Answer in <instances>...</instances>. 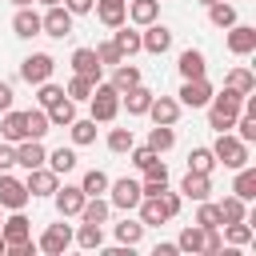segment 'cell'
Wrapping results in <instances>:
<instances>
[{
  "label": "cell",
  "instance_id": "6da1fadb",
  "mask_svg": "<svg viewBox=\"0 0 256 256\" xmlns=\"http://www.w3.org/2000/svg\"><path fill=\"white\" fill-rule=\"evenodd\" d=\"M240 112H244V96H240V92H232V88L212 92V100H208V128L232 132V124H236Z\"/></svg>",
  "mask_w": 256,
  "mask_h": 256
},
{
  "label": "cell",
  "instance_id": "7a4b0ae2",
  "mask_svg": "<svg viewBox=\"0 0 256 256\" xmlns=\"http://www.w3.org/2000/svg\"><path fill=\"white\" fill-rule=\"evenodd\" d=\"M212 156H216V164H224V168H244L248 164V144L236 136V132H216V144H212Z\"/></svg>",
  "mask_w": 256,
  "mask_h": 256
},
{
  "label": "cell",
  "instance_id": "3957f363",
  "mask_svg": "<svg viewBox=\"0 0 256 256\" xmlns=\"http://www.w3.org/2000/svg\"><path fill=\"white\" fill-rule=\"evenodd\" d=\"M88 104H92V120L96 124H108V120L120 116V92L112 84H96L92 96H88Z\"/></svg>",
  "mask_w": 256,
  "mask_h": 256
},
{
  "label": "cell",
  "instance_id": "277c9868",
  "mask_svg": "<svg viewBox=\"0 0 256 256\" xmlns=\"http://www.w3.org/2000/svg\"><path fill=\"white\" fill-rule=\"evenodd\" d=\"M140 180H132V176H120V180H108V204L112 208H120V212H132L136 204H140Z\"/></svg>",
  "mask_w": 256,
  "mask_h": 256
},
{
  "label": "cell",
  "instance_id": "5b68a950",
  "mask_svg": "<svg viewBox=\"0 0 256 256\" xmlns=\"http://www.w3.org/2000/svg\"><path fill=\"white\" fill-rule=\"evenodd\" d=\"M52 72H56V60L48 52H32V56L20 60V80L24 84H44V80H52Z\"/></svg>",
  "mask_w": 256,
  "mask_h": 256
},
{
  "label": "cell",
  "instance_id": "8992f818",
  "mask_svg": "<svg viewBox=\"0 0 256 256\" xmlns=\"http://www.w3.org/2000/svg\"><path fill=\"white\" fill-rule=\"evenodd\" d=\"M40 32H44V36H56V40L72 36V12H68L64 4H52V8L40 16Z\"/></svg>",
  "mask_w": 256,
  "mask_h": 256
},
{
  "label": "cell",
  "instance_id": "52a82bcc",
  "mask_svg": "<svg viewBox=\"0 0 256 256\" xmlns=\"http://www.w3.org/2000/svg\"><path fill=\"white\" fill-rule=\"evenodd\" d=\"M172 48V28H164L160 20H152V24H144V32H140V52H152V56H164Z\"/></svg>",
  "mask_w": 256,
  "mask_h": 256
},
{
  "label": "cell",
  "instance_id": "ba28073f",
  "mask_svg": "<svg viewBox=\"0 0 256 256\" xmlns=\"http://www.w3.org/2000/svg\"><path fill=\"white\" fill-rule=\"evenodd\" d=\"M68 244H72V228L64 224V216H60V224H48V228L40 232V240H36V248L48 252V256H60Z\"/></svg>",
  "mask_w": 256,
  "mask_h": 256
},
{
  "label": "cell",
  "instance_id": "9c48e42d",
  "mask_svg": "<svg viewBox=\"0 0 256 256\" xmlns=\"http://www.w3.org/2000/svg\"><path fill=\"white\" fill-rule=\"evenodd\" d=\"M52 200H56V212L68 220V216H80V208H84V200H88V196H84V188H80V184H64V188L56 184Z\"/></svg>",
  "mask_w": 256,
  "mask_h": 256
},
{
  "label": "cell",
  "instance_id": "30bf717a",
  "mask_svg": "<svg viewBox=\"0 0 256 256\" xmlns=\"http://www.w3.org/2000/svg\"><path fill=\"white\" fill-rule=\"evenodd\" d=\"M24 204H28V188H24V180H16V176L0 172V208L20 212Z\"/></svg>",
  "mask_w": 256,
  "mask_h": 256
},
{
  "label": "cell",
  "instance_id": "8fae6325",
  "mask_svg": "<svg viewBox=\"0 0 256 256\" xmlns=\"http://www.w3.org/2000/svg\"><path fill=\"white\" fill-rule=\"evenodd\" d=\"M0 236H4V244H8V248H12V244L32 240V220L24 216V208H20V212H12L8 220H0Z\"/></svg>",
  "mask_w": 256,
  "mask_h": 256
},
{
  "label": "cell",
  "instance_id": "7c38bea8",
  "mask_svg": "<svg viewBox=\"0 0 256 256\" xmlns=\"http://www.w3.org/2000/svg\"><path fill=\"white\" fill-rule=\"evenodd\" d=\"M208 100H212V84L204 76L180 84V108H208Z\"/></svg>",
  "mask_w": 256,
  "mask_h": 256
},
{
  "label": "cell",
  "instance_id": "4fadbf2b",
  "mask_svg": "<svg viewBox=\"0 0 256 256\" xmlns=\"http://www.w3.org/2000/svg\"><path fill=\"white\" fill-rule=\"evenodd\" d=\"M72 72H76V76H88L92 84H100L104 64L96 60V48H76V52H72Z\"/></svg>",
  "mask_w": 256,
  "mask_h": 256
},
{
  "label": "cell",
  "instance_id": "5bb4252c",
  "mask_svg": "<svg viewBox=\"0 0 256 256\" xmlns=\"http://www.w3.org/2000/svg\"><path fill=\"white\" fill-rule=\"evenodd\" d=\"M56 184H60V176H56V172H52L48 164L32 168V172H28V180H24L28 196H52V192H56Z\"/></svg>",
  "mask_w": 256,
  "mask_h": 256
},
{
  "label": "cell",
  "instance_id": "9a60e30c",
  "mask_svg": "<svg viewBox=\"0 0 256 256\" xmlns=\"http://www.w3.org/2000/svg\"><path fill=\"white\" fill-rule=\"evenodd\" d=\"M224 32H228V52H236V56L256 52V28H252V24H232V28H224Z\"/></svg>",
  "mask_w": 256,
  "mask_h": 256
},
{
  "label": "cell",
  "instance_id": "2e32d148",
  "mask_svg": "<svg viewBox=\"0 0 256 256\" xmlns=\"http://www.w3.org/2000/svg\"><path fill=\"white\" fill-rule=\"evenodd\" d=\"M152 96H156V92H148L144 84H132L128 92H120V108H128V116H148Z\"/></svg>",
  "mask_w": 256,
  "mask_h": 256
},
{
  "label": "cell",
  "instance_id": "e0dca14e",
  "mask_svg": "<svg viewBox=\"0 0 256 256\" xmlns=\"http://www.w3.org/2000/svg\"><path fill=\"white\" fill-rule=\"evenodd\" d=\"M180 196L184 200H208L212 196V176H204V172H188L184 180H180Z\"/></svg>",
  "mask_w": 256,
  "mask_h": 256
},
{
  "label": "cell",
  "instance_id": "ac0fdd59",
  "mask_svg": "<svg viewBox=\"0 0 256 256\" xmlns=\"http://www.w3.org/2000/svg\"><path fill=\"white\" fill-rule=\"evenodd\" d=\"M92 8H96V16H100V24H108V28L128 24V0H96Z\"/></svg>",
  "mask_w": 256,
  "mask_h": 256
},
{
  "label": "cell",
  "instance_id": "d6986e66",
  "mask_svg": "<svg viewBox=\"0 0 256 256\" xmlns=\"http://www.w3.org/2000/svg\"><path fill=\"white\" fill-rule=\"evenodd\" d=\"M148 116H152V124H176V120H180V100H172V96H152Z\"/></svg>",
  "mask_w": 256,
  "mask_h": 256
},
{
  "label": "cell",
  "instance_id": "ffe728a7",
  "mask_svg": "<svg viewBox=\"0 0 256 256\" xmlns=\"http://www.w3.org/2000/svg\"><path fill=\"white\" fill-rule=\"evenodd\" d=\"M44 160H48V152H44V144H40V140H20V144H16V164H20L24 172L40 168Z\"/></svg>",
  "mask_w": 256,
  "mask_h": 256
},
{
  "label": "cell",
  "instance_id": "44dd1931",
  "mask_svg": "<svg viewBox=\"0 0 256 256\" xmlns=\"http://www.w3.org/2000/svg\"><path fill=\"white\" fill-rule=\"evenodd\" d=\"M12 32H16L20 40H32V36H40V16L32 12V4L16 8V16H12Z\"/></svg>",
  "mask_w": 256,
  "mask_h": 256
},
{
  "label": "cell",
  "instance_id": "7402d4cb",
  "mask_svg": "<svg viewBox=\"0 0 256 256\" xmlns=\"http://www.w3.org/2000/svg\"><path fill=\"white\" fill-rule=\"evenodd\" d=\"M176 68H180V76H184V80H200V76L208 72V64H204V52H200V48H184Z\"/></svg>",
  "mask_w": 256,
  "mask_h": 256
},
{
  "label": "cell",
  "instance_id": "603a6c76",
  "mask_svg": "<svg viewBox=\"0 0 256 256\" xmlns=\"http://www.w3.org/2000/svg\"><path fill=\"white\" fill-rule=\"evenodd\" d=\"M0 136H4L8 144H20V140H28V128H24V112L8 108V112H4V120H0Z\"/></svg>",
  "mask_w": 256,
  "mask_h": 256
},
{
  "label": "cell",
  "instance_id": "cb8c5ba5",
  "mask_svg": "<svg viewBox=\"0 0 256 256\" xmlns=\"http://www.w3.org/2000/svg\"><path fill=\"white\" fill-rule=\"evenodd\" d=\"M128 20L140 24V28L160 20V0H128Z\"/></svg>",
  "mask_w": 256,
  "mask_h": 256
},
{
  "label": "cell",
  "instance_id": "d4e9b609",
  "mask_svg": "<svg viewBox=\"0 0 256 256\" xmlns=\"http://www.w3.org/2000/svg\"><path fill=\"white\" fill-rule=\"evenodd\" d=\"M44 112H48V124H52V128H68V124L76 120V100L60 96V100H56L52 108H44Z\"/></svg>",
  "mask_w": 256,
  "mask_h": 256
},
{
  "label": "cell",
  "instance_id": "484cf974",
  "mask_svg": "<svg viewBox=\"0 0 256 256\" xmlns=\"http://www.w3.org/2000/svg\"><path fill=\"white\" fill-rule=\"evenodd\" d=\"M216 208H220V220H224V224H236V220H248V200H240L236 192H232V196H224V200H220Z\"/></svg>",
  "mask_w": 256,
  "mask_h": 256
},
{
  "label": "cell",
  "instance_id": "4316f807",
  "mask_svg": "<svg viewBox=\"0 0 256 256\" xmlns=\"http://www.w3.org/2000/svg\"><path fill=\"white\" fill-rule=\"evenodd\" d=\"M108 212H112V204H108L104 196H88L84 208H80V220H84V224H104Z\"/></svg>",
  "mask_w": 256,
  "mask_h": 256
},
{
  "label": "cell",
  "instance_id": "83f0119b",
  "mask_svg": "<svg viewBox=\"0 0 256 256\" xmlns=\"http://www.w3.org/2000/svg\"><path fill=\"white\" fill-rule=\"evenodd\" d=\"M136 208H140V224H144V228H160V224L168 220L156 196H140V204H136Z\"/></svg>",
  "mask_w": 256,
  "mask_h": 256
},
{
  "label": "cell",
  "instance_id": "f1b7e54d",
  "mask_svg": "<svg viewBox=\"0 0 256 256\" xmlns=\"http://www.w3.org/2000/svg\"><path fill=\"white\" fill-rule=\"evenodd\" d=\"M132 84H140V68L128 64V60H120V64L112 68V88H116V92H128Z\"/></svg>",
  "mask_w": 256,
  "mask_h": 256
},
{
  "label": "cell",
  "instance_id": "f546056e",
  "mask_svg": "<svg viewBox=\"0 0 256 256\" xmlns=\"http://www.w3.org/2000/svg\"><path fill=\"white\" fill-rule=\"evenodd\" d=\"M232 192H236L240 200H256V168H252V164L236 168V184H232Z\"/></svg>",
  "mask_w": 256,
  "mask_h": 256
},
{
  "label": "cell",
  "instance_id": "4dcf8cb0",
  "mask_svg": "<svg viewBox=\"0 0 256 256\" xmlns=\"http://www.w3.org/2000/svg\"><path fill=\"white\" fill-rule=\"evenodd\" d=\"M112 44H116V48H120V56L128 60V56H136V52H140V32H132L128 24H120V28H116V36H112Z\"/></svg>",
  "mask_w": 256,
  "mask_h": 256
},
{
  "label": "cell",
  "instance_id": "1f68e13d",
  "mask_svg": "<svg viewBox=\"0 0 256 256\" xmlns=\"http://www.w3.org/2000/svg\"><path fill=\"white\" fill-rule=\"evenodd\" d=\"M224 88H232V92L248 96V92H256V76H252L248 68H232V72L224 76Z\"/></svg>",
  "mask_w": 256,
  "mask_h": 256
},
{
  "label": "cell",
  "instance_id": "d6a6232c",
  "mask_svg": "<svg viewBox=\"0 0 256 256\" xmlns=\"http://www.w3.org/2000/svg\"><path fill=\"white\" fill-rule=\"evenodd\" d=\"M172 144H176V132H172V124H156V128L148 132V148H152L156 156H164Z\"/></svg>",
  "mask_w": 256,
  "mask_h": 256
},
{
  "label": "cell",
  "instance_id": "836d02e7",
  "mask_svg": "<svg viewBox=\"0 0 256 256\" xmlns=\"http://www.w3.org/2000/svg\"><path fill=\"white\" fill-rule=\"evenodd\" d=\"M56 176H64V172H72L80 160H76V148H56V152H48V160H44Z\"/></svg>",
  "mask_w": 256,
  "mask_h": 256
},
{
  "label": "cell",
  "instance_id": "e575fe53",
  "mask_svg": "<svg viewBox=\"0 0 256 256\" xmlns=\"http://www.w3.org/2000/svg\"><path fill=\"white\" fill-rule=\"evenodd\" d=\"M220 228H224L220 236H224L232 248H244V244H252V224H248V220H236V224H220Z\"/></svg>",
  "mask_w": 256,
  "mask_h": 256
},
{
  "label": "cell",
  "instance_id": "d590c367",
  "mask_svg": "<svg viewBox=\"0 0 256 256\" xmlns=\"http://www.w3.org/2000/svg\"><path fill=\"white\" fill-rule=\"evenodd\" d=\"M24 128H28V140H40V136L52 128V124H48V112H44V108H28V112H24Z\"/></svg>",
  "mask_w": 256,
  "mask_h": 256
},
{
  "label": "cell",
  "instance_id": "8d00e7d4",
  "mask_svg": "<svg viewBox=\"0 0 256 256\" xmlns=\"http://www.w3.org/2000/svg\"><path fill=\"white\" fill-rule=\"evenodd\" d=\"M68 132H72V144L76 148H84V144H92L96 140V120L88 116V120H72L68 124Z\"/></svg>",
  "mask_w": 256,
  "mask_h": 256
},
{
  "label": "cell",
  "instance_id": "74e56055",
  "mask_svg": "<svg viewBox=\"0 0 256 256\" xmlns=\"http://www.w3.org/2000/svg\"><path fill=\"white\" fill-rule=\"evenodd\" d=\"M212 168H216L212 148H192V152H188V172H204V176H212Z\"/></svg>",
  "mask_w": 256,
  "mask_h": 256
},
{
  "label": "cell",
  "instance_id": "f35d334b",
  "mask_svg": "<svg viewBox=\"0 0 256 256\" xmlns=\"http://www.w3.org/2000/svg\"><path fill=\"white\" fill-rule=\"evenodd\" d=\"M72 240H76L80 248H88V252H92V248H104V228H100V224H80V232H76Z\"/></svg>",
  "mask_w": 256,
  "mask_h": 256
},
{
  "label": "cell",
  "instance_id": "ab89813d",
  "mask_svg": "<svg viewBox=\"0 0 256 256\" xmlns=\"http://www.w3.org/2000/svg\"><path fill=\"white\" fill-rule=\"evenodd\" d=\"M176 248H180V252H192V256H196V252L204 248V228H200V224H188V228L180 232Z\"/></svg>",
  "mask_w": 256,
  "mask_h": 256
},
{
  "label": "cell",
  "instance_id": "60d3db41",
  "mask_svg": "<svg viewBox=\"0 0 256 256\" xmlns=\"http://www.w3.org/2000/svg\"><path fill=\"white\" fill-rule=\"evenodd\" d=\"M208 20H212L216 28H232V24H236V8L224 4V0H216V4H208Z\"/></svg>",
  "mask_w": 256,
  "mask_h": 256
},
{
  "label": "cell",
  "instance_id": "b9f144b4",
  "mask_svg": "<svg viewBox=\"0 0 256 256\" xmlns=\"http://www.w3.org/2000/svg\"><path fill=\"white\" fill-rule=\"evenodd\" d=\"M80 188H84V196H100V192H108V172L88 168V172H84V180H80Z\"/></svg>",
  "mask_w": 256,
  "mask_h": 256
},
{
  "label": "cell",
  "instance_id": "7bdbcfd3",
  "mask_svg": "<svg viewBox=\"0 0 256 256\" xmlns=\"http://www.w3.org/2000/svg\"><path fill=\"white\" fill-rule=\"evenodd\" d=\"M140 236H144V224H140V220H128V216H124V220L116 224V240H120V244H132V248H136Z\"/></svg>",
  "mask_w": 256,
  "mask_h": 256
},
{
  "label": "cell",
  "instance_id": "ee69618b",
  "mask_svg": "<svg viewBox=\"0 0 256 256\" xmlns=\"http://www.w3.org/2000/svg\"><path fill=\"white\" fill-rule=\"evenodd\" d=\"M92 88H96V84H92L88 76H76V72H72V80H68L64 96H68V100H88V96H92Z\"/></svg>",
  "mask_w": 256,
  "mask_h": 256
},
{
  "label": "cell",
  "instance_id": "f6af8a7d",
  "mask_svg": "<svg viewBox=\"0 0 256 256\" xmlns=\"http://www.w3.org/2000/svg\"><path fill=\"white\" fill-rule=\"evenodd\" d=\"M132 144H136V140H132V128H112V132H108V152L124 156Z\"/></svg>",
  "mask_w": 256,
  "mask_h": 256
},
{
  "label": "cell",
  "instance_id": "bcb514c9",
  "mask_svg": "<svg viewBox=\"0 0 256 256\" xmlns=\"http://www.w3.org/2000/svg\"><path fill=\"white\" fill-rule=\"evenodd\" d=\"M196 224L200 228H220L224 220H220V208L212 204V200H200V212H196Z\"/></svg>",
  "mask_w": 256,
  "mask_h": 256
},
{
  "label": "cell",
  "instance_id": "7dc6e473",
  "mask_svg": "<svg viewBox=\"0 0 256 256\" xmlns=\"http://www.w3.org/2000/svg\"><path fill=\"white\" fill-rule=\"evenodd\" d=\"M36 88H40V92H36V104H40V108H52V104L64 96V88L52 84V80H44V84H36Z\"/></svg>",
  "mask_w": 256,
  "mask_h": 256
},
{
  "label": "cell",
  "instance_id": "c3c4849f",
  "mask_svg": "<svg viewBox=\"0 0 256 256\" xmlns=\"http://www.w3.org/2000/svg\"><path fill=\"white\" fill-rule=\"evenodd\" d=\"M232 128H236V136H240L244 144H252V140H256V116H248V112H240Z\"/></svg>",
  "mask_w": 256,
  "mask_h": 256
},
{
  "label": "cell",
  "instance_id": "681fc988",
  "mask_svg": "<svg viewBox=\"0 0 256 256\" xmlns=\"http://www.w3.org/2000/svg\"><path fill=\"white\" fill-rule=\"evenodd\" d=\"M156 200H160V208H164V216H168V220H172V216H180V204H184V196H180V192H168V188H164Z\"/></svg>",
  "mask_w": 256,
  "mask_h": 256
},
{
  "label": "cell",
  "instance_id": "f907efd6",
  "mask_svg": "<svg viewBox=\"0 0 256 256\" xmlns=\"http://www.w3.org/2000/svg\"><path fill=\"white\" fill-rule=\"evenodd\" d=\"M96 60H100V64H112V68H116V64L124 60V56H120V48H116L112 40H104V44H96Z\"/></svg>",
  "mask_w": 256,
  "mask_h": 256
},
{
  "label": "cell",
  "instance_id": "816d5d0a",
  "mask_svg": "<svg viewBox=\"0 0 256 256\" xmlns=\"http://www.w3.org/2000/svg\"><path fill=\"white\" fill-rule=\"evenodd\" d=\"M220 248H224V236H220V228H204V256H220Z\"/></svg>",
  "mask_w": 256,
  "mask_h": 256
},
{
  "label": "cell",
  "instance_id": "f5cc1de1",
  "mask_svg": "<svg viewBox=\"0 0 256 256\" xmlns=\"http://www.w3.org/2000/svg\"><path fill=\"white\" fill-rule=\"evenodd\" d=\"M128 152H132V164H136V168H140V172H144V168H148V164H152V160H156V152H152V148H148V144H132V148H128Z\"/></svg>",
  "mask_w": 256,
  "mask_h": 256
},
{
  "label": "cell",
  "instance_id": "db71d44e",
  "mask_svg": "<svg viewBox=\"0 0 256 256\" xmlns=\"http://www.w3.org/2000/svg\"><path fill=\"white\" fill-rule=\"evenodd\" d=\"M16 164V144H8V140H0V172H8Z\"/></svg>",
  "mask_w": 256,
  "mask_h": 256
},
{
  "label": "cell",
  "instance_id": "11a10c76",
  "mask_svg": "<svg viewBox=\"0 0 256 256\" xmlns=\"http://www.w3.org/2000/svg\"><path fill=\"white\" fill-rule=\"evenodd\" d=\"M60 4H64L72 16H84V12H92V4H96V0H60Z\"/></svg>",
  "mask_w": 256,
  "mask_h": 256
},
{
  "label": "cell",
  "instance_id": "9f6ffc18",
  "mask_svg": "<svg viewBox=\"0 0 256 256\" xmlns=\"http://www.w3.org/2000/svg\"><path fill=\"white\" fill-rule=\"evenodd\" d=\"M12 100H16L12 84H8V80H0V112H8V108H12Z\"/></svg>",
  "mask_w": 256,
  "mask_h": 256
},
{
  "label": "cell",
  "instance_id": "6f0895ef",
  "mask_svg": "<svg viewBox=\"0 0 256 256\" xmlns=\"http://www.w3.org/2000/svg\"><path fill=\"white\" fill-rule=\"evenodd\" d=\"M176 252H180L176 244H156V256H176Z\"/></svg>",
  "mask_w": 256,
  "mask_h": 256
},
{
  "label": "cell",
  "instance_id": "680465c9",
  "mask_svg": "<svg viewBox=\"0 0 256 256\" xmlns=\"http://www.w3.org/2000/svg\"><path fill=\"white\" fill-rule=\"evenodd\" d=\"M36 4H44V8H52V4H60V0H36Z\"/></svg>",
  "mask_w": 256,
  "mask_h": 256
},
{
  "label": "cell",
  "instance_id": "91938a15",
  "mask_svg": "<svg viewBox=\"0 0 256 256\" xmlns=\"http://www.w3.org/2000/svg\"><path fill=\"white\" fill-rule=\"evenodd\" d=\"M12 4H16V8H24V4H32V0H12Z\"/></svg>",
  "mask_w": 256,
  "mask_h": 256
},
{
  "label": "cell",
  "instance_id": "94428289",
  "mask_svg": "<svg viewBox=\"0 0 256 256\" xmlns=\"http://www.w3.org/2000/svg\"><path fill=\"white\" fill-rule=\"evenodd\" d=\"M196 4H204V8H208V4H216V0H196Z\"/></svg>",
  "mask_w": 256,
  "mask_h": 256
},
{
  "label": "cell",
  "instance_id": "6125c7cd",
  "mask_svg": "<svg viewBox=\"0 0 256 256\" xmlns=\"http://www.w3.org/2000/svg\"><path fill=\"white\" fill-rule=\"evenodd\" d=\"M0 252H8V244H4V236H0Z\"/></svg>",
  "mask_w": 256,
  "mask_h": 256
},
{
  "label": "cell",
  "instance_id": "be15d7a7",
  "mask_svg": "<svg viewBox=\"0 0 256 256\" xmlns=\"http://www.w3.org/2000/svg\"><path fill=\"white\" fill-rule=\"evenodd\" d=\"M0 220H4V216H0Z\"/></svg>",
  "mask_w": 256,
  "mask_h": 256
}]
</instances>
